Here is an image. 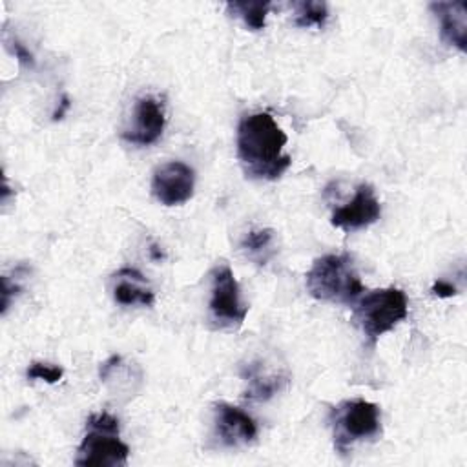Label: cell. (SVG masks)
Masks as SVG:
<instances>
[{
  "instance_id": "obj_1",
  "label": "cell",
  "mask_w": 467,
  "mask_h": 467,
  "mask_svg": "<svg viewBox=\"0 0 467 467\" xmlns=\"http://www.w3.org/2000/svg\"><path fill=\"white\" fill-rule=\"evenodd\" d=\"M286 140V133L270 113L243 117L237 126V157L244 173L263 181L279 179L292 164V157L283 153Z\"/></svg>"
},
{
  "instance_id": "obj_2",
  "label": "cell",
  "mask_w": 467,
  "mask_h": 467,
  "mask_svg": "<svg viewBox=\"0 0 467 467\" xmlns=\"http://www.w3.org/2000/svg\"><path fill=\"white\" fill-rule=\"evenodd\" d=\"M306 290L323 303L354 305L365 286L348 255L327 254L317 257L306 272Z\"/></svg>"
},
{
  "instance_id": "obj_3",
  "label": "cell",
  "mask_w": 467,
  "mask_h": 467,
  "mask_svg": "<svg viewBox=\"0 0 467 467\" xmlns=\"http://www.w3.org/2000/svg\"><path fill=\"white\" fill-rule=\"evenodd\" d=\"M409 314V299L401 288H378L363 297L354 306V321L361 328L367 343L374 347L378 339L390 332Z\"/></svg>"
},
{
  "instance_id": "obj_4",
  "label": "cell",
  "mask_w": 467,
  "mask_h": 467,
  "mask_svg": "<svg viewBox=\"0 0 467 467\" xmlns=\"http://www.w3.org/2000/svg\"><path fill=\"white\" fill-rule=\"evenodd\" d=\"M86 423L88 432L77 449L75 463L80 467L126 465L130 447L119 438V420L108 412H97Z\"/></svg>"
},
{
  "instance_id": "obj_5",
  "label": "cell",
  "mask_w": 467,
  "mask_h": 467,
  "mask_svg": "<svg viewBox=\"0 0 467 467\" xmlns=\"http://www.w3.org/2000/svg\"><path fill=\"white\" fill-rule=\"evenodd\" d=\"M334 447L345 454L354 443L374 440L381 434L379 407L367 400H345L330 414Z\"/></svg>"
},
{
  "instance_id": "obj_6",
  "label": "cell",
  "mask_w": 467,
  "mask_h": 467,
  "mask_svg": "<svg viewBox=\"0 0 467 467\" xmlns=\"http://www.w3.org/2000/svg\"><path fill=\"white\" fill-rule=\"evenodd\" d=\"M210 317L219 328H239L248 314L241 299L239 283L228 265H217L210 272Z\"/></svg>"
},
{
  "instance_id": "obj_7",
  "label": "cell",
  "mask_w": 467,
  "mask_h": 467,
  "mask_svg": "<svg viewBox=\"0 0 467 467\" xmlns=\"http://www.w3.org/2000/svg\"><path fill=\"white\" fill-rule=\"evenodd\" d=\"M195 171L182 161H168L155 168L151 193L164 206H179L192 199Z\"/></svg>"
},
{
  "instance_id": "obj_8",
  "label": "cell",
  "mask_w": 467,
  "mask_h": 467,
  "mask_svg": "<svg viewBox=\"0 0 467 467\" xmlns=\"http://www.w3.org/2000/svg\"><path fill=\"white\" fill-rule=\"evenodd\" d=\"M166 126L164 102L153 95H144L135 100L131 124L122 130L120 137L137 146H150L159 140Z\"/></svg>"
},
{
  "instance_id": "obj_9",
  "label": "cell",
  "mask_w": 467,
  "mask_h": 467,
  "mask_svg": "<svg viewBox=\"0 0 467 467\" xmlns=\"http://www.w3.org/2000/svg\"><path fill=\"white\" fill-rule=\"evenodd\" d=\"M381 215V204L374 193V188L367 182H361L356 188L354 197L345 204L334 210L332 226L345 232H354L376 223Z\"/></svg>"
},
{
  "instance_id": "obj_10",
  "label": "cell",
  "mask_w": 467,
  "mask_h": 467,
  "mask_svg": "<svg viewBox=\"0 0 467 467\" xmlns=\"http://www.w3.org/2000/svg\"><path fill=\"white\" fill-rule=\"evenodd\" d=\"M215 434L224 447L248 445L257 438V423L243 409L221 401L215 405Z\"/></svg>"
},
{
  "instance_id": "obj_11",
  "label": "cell",
  "mask_w": 467,
  "mask_h": 467,
  "mask_svg": "<svg viewBox=\"0 0 467 467\" xmlns=\"http://www.w3.org/2000/svg\"><path fill=\"white\" fill-rule=\"evenodd\" d=\"M429 9L440 22L441 40L463 53L467 49V4L432 2Z\"/></svg>"
},
{
  "instance_id": "obj_12",
  "label": "cell",
  "mask_w": 467,
  "mask_h": 467,
  "mask_svg": "<svg viewBox=\"0 0 467 467\" xmlns=\"http://www.w3.org/2000/svg\"><path fill=\"white\" fill-rule=\"evenodd\" d=\"M113 281V299L124 306L142 305L151 306L155 303V294L148 279L137 268H120L111 275Z\"/></svg>"
},
{
  "instance_id": "obj_13",
  "label": "cell",
  "mask_w": 467,
  "mask_h": 467,
  "mask_svg": "<svg viewBox=\"0 0 467 467\" xmlns=\"http://www.w3.org/2000/svg\"><path fill=\"white\" fill-rule=\"evenodd\" d=\"M241 376L246 381L244 398L252 401L270 400L286 383V376L279 372H270L261 361H252L244 365V368L241 370Z\"/></svg>"
},
{
  "instance_id": "obj_14",
  "label": "cell",
  "mask_w": 467,
  "mask_h": 467,
  "mask_svg": "<svg viewBox=\"0 0 467 467\" xmlns=\"http://www.w3.org/2000/svg\"><path fill=\"white\" fill-rule=\"evenodd\" d=\"M241 250L254 263L266 265L275 252V232L272 228H255L246 232L241 239Z\"/></svg>"
},
{
  "instance_id": "obj_15",
  "label": "cell",
  "mask_w": 467,
  "mask_h": 467,
  "mask_svg": "<svg viewBox=\"0 0 467 467\" xmlns=\"http://www.w3.org/2000/svg\"><path fill=\"white\" fill-rule=\"evenodd\" d=\"M270 2H228L226 9L239 16L246 27L259 31L266 24V15L270 13Z\"/></svg>"
},
{
  "instance_id": "obj_16",
  "label": "cell",
  "mask_w": 467,
  "mask_h": 467,
  "mask_svg": "<svg viewBox=\"0 0 467 467\" xmlns=\"http://www.w3.org/2000/svg\"><path fill=\"white\" fill-rule=\"evenodd\" d=\"M294 7H296L294 24L297 27H310V26L323 27L328 18V7L325 2H314V0L296 2Z\"/></svg>"
},
{
  "instance_id": "obj_17",
  "label": "cell",
  "mask_w": 467,
  "mask_h": 467,
  "mask_svg": "<svg viewBox=\"0 0 467 467\" xmlns=\"http://www.w3.org/2000/svg\"><path fill=\"white\" fill-rule=\"evenodd\" d=\"M64 376L62 367L53 365V363H42V361H33L27 368V379H44L46 383H57Z\"/></svg>"
},
{
  "instance_id": "obj_18",
  "label": "cell",
  "mask_w": 467,
  "mask_h": 467,
  "mask_svg": "<svg viewBox=\"0 0 467 467\" xmlns=\"http://www.w3.org/2000/svg\"><path fill=\"white\" fill-rule=\"evenodd\" d=\"M18 292H20V285L11 283L7 275H2V314L7 312V308L11 305V297L16 296Z\"/></svg>"
},
{
  "instance_id": "obj_19",
  "label": "cell",
  "mask_w": 467,
  "mask_h": 467,
  "mask_svg": "<svg viewBox=\"0 0 467 467\" xmlns=\"http://www.w3.org/2000/svg\"><path fill=\"white\" fill-rule=\"evenodd\" d=\"M11 49H13V53H15V58H18V62H20L22 66H27V67H33V66H35V57H33V53H31L22 42H18L16 38L11 42Z\"/></svg>"
},
{
  "instance_id": "obj_20",
  "label": "cell",
  "mask_w": 467,
  "mask_h": 467,
  "mask_svg": "<svg viewBox=\"0 0 467 467\" xmlns=\"http://www.w3.org/2000/svg\"><path fill=\"white\" fill-rule=\"evenodd\" d=\"M431 292H432L434 296H438V297H452V296L458 294V290H456L454 285H451V283H447V281H441V279L432 285Z\"/></svg>"
},
{
  "instance_id": "obj_21",
  "label": "cell",
  "mask_w": 467,
  "mask_h": 467,
  "mask_svg": "<svg viewBox=\"0 0 467 467\" xmlns=\"http://www.w3.org/2000/svg\"><path fill=\"white\" fill-rule=\"evenodd\" d=\"M69 108H71V100H69V97L64 93V95L60 97V102L57 104V108H55L51 119H53V120H62V119L66 117V113H67Z\"/></svg>"
},
{
  "instance_id": "obj_22",
  "label": "cell",
  "mask_w": 467,
  "mask_h": 467,
  "mask_svg": "<svg viewBox=\"0 0 467 467\" xmlns=\"http://www.w3.org/2000/svg\"><path fill=\"white\" fill-rule=\"evenodd\" d=\"M150 255H151V257H153V259H157V261H159V259H162V257H164V254H162V250H161V248H159V246H157V244H151V246H150Z\"/></svg>"
}]
</instances>
